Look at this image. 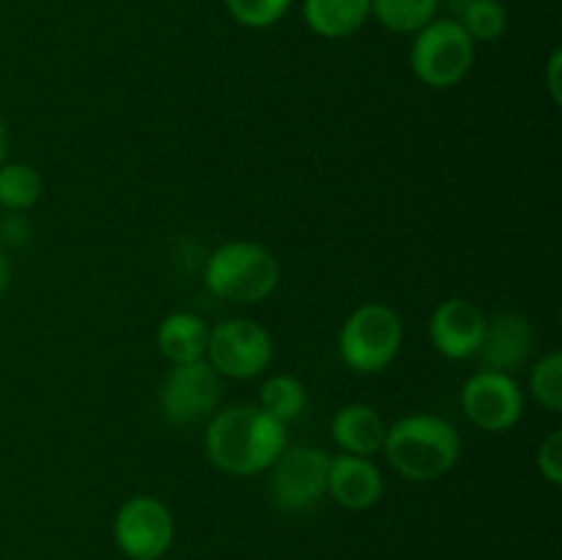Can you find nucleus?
<instances>
[{
    "instance_id": "obj_1",
    "label": "nucleus",
    "mask_w": 562,
    "mask_h": 560,
    "mask_svg": "<svg viewBox=\"0 0 562 560\" xmlns=\"http://www.w3.org/2000/svg\"><path fill=\"white\" fill-rule=\"evenodd\" d=\"M285 426L258 404H234L212 415L206 428V456L228 475H256L269 470L285 448Z\"/></svg>"
},
{
    "instance_id": "obj_2",
    "label": "nucleus",
    "mask_w": 562,
    "mask_h": 560,
    "mask_svg": "<svg viewBox=\"0 0 562 560\" xmlns=\"http://www.w3.org/2000/svg\"><path fill=\"white\" fill-rule=\"evenodd\" d=\"M382 453L401 478L428 483L448 475L459 464L461 437L445 417L412 412L387 426Z\"/></svg>"
},
{
    "instance_id": "obj_3",
    "label": "nucleus",
    "mask_w": 562,
    "mask_h": 560,
    "mask_svg": "<svg viewBox=\"0 0 562 560\" xmlns=\"http://www.w3.org/2000/svg\"><path fill=\"white\" fill-rule=\"evenodd\" d=\"M203 280L217 300L261 302L278 289L280 264L256 242H225L206 261Z\"/></svg>"
},
{
    "instance_id": "obj_4",
    "label": "nucleus",
    "mask_w": 562,
    "mask_h": 560,
    "mask_svg": "<svg viewBox=\"0 0 562 560\" xmlns=\"http://www.w3.org/2000/svg\"><path fill=\"white\" fill-rule=\"evenodd\" d=\"M409 64L428 88H453L475 64V42L456 20H431L415 33Z\"/></svg>"
},
{
    "instance_id": "obj_5",
    "label": "nucleus",
    "mask_w": 562,
    "mask_h": 560,
    "mask_svg": "<svg viewBox=\"0 0 562 560\" xmlns=\"http://www.w3.org/2000/svg\"><path fill=\"white\" fill-rule=\"evenodd\" d=\"M404 340V324L393 307L366 302L340 329V357L357 373H379L395 360Z\"/></svg>"
},
{
    "instance_id": "obj_6",
    "label": "nucleus",
    "mask_w": 562,
    "mask_h": 560,
    "mask_svg": "<svg viewBox=\"0 0 562 560\" xmlns=\"http://www.w3.org/2000/svg\"><path fill=\"white\" fill-rule=\"evenodd\" d=\"M274 357L272 335L252 318H225L209 329L206 362L231 379H256Z\"/></svg>"
},
{
    "instance_id": "obj_7",
    "label": "nucleus",
    "mask_w": 562,
    "mask_h": 560,
    "mask_svg": "<svg viewBox=\"0 0 562 560\" xmlns=\"http://www.w3.org/2000/svg\"><path fill=\"white\" fill-rule=\"evenodd\" d=\"M176 522L168 505L151 494H135L119 508L113 536L130 560H159L173 544Z\"/></svg>"
},
{
    "instance_id": "obj_8",
    "label": "nucleus",
    "mask_w": 562,
    "mask_h": 560,
    "mask_svg": "<svg viewBox=\"0 0 562 560\" xmlns=\"http://www.w3.org/2000/svg\"><path fill=\"white\" fill-rule=\"evenodd\" d=\"M269 470H272V500L280 511L300 514L313 508L327 494L329 453H324L322 448L285 445Z\"/></svg>"
},
{
    "instance_id": "obj_9",
    "label": "nucleus",
    "mask_w": 562,
    "mask_h": 560,
    "mask_svg": "<svg viewBox=\"0 0 562 560\" xmlns=\"http://www.w3.org/2000/svg\"><path fill=\"white\" fill-rule=\"evenodd\" d=\"M223 382L206 360L173 366L159 388V406L173 426H192L217 412Z\"/></svg>"
},
{
    "instance_id": "obj_10",
    "label": "nucleus",
    "mask_w": 562,
    "mask_h": 560,
    "mask_svg": "<svg viewBox=\"0 0 562 560\" xmlns=\"http://www.w3.org/2000/svg\"><path fill=\"white\" fill-rule=\"evenodd\" d=\"M461 410L483 432H508L525 415V393L503 371H475L461 388Z\"/></svg>"
},
{
    "instance_id": "obj_11",
    "label": "nucleus",
    "mask_w": 562,
    "mask_h": 560,
    "mask_svg": "<svg viewBox=\"0 0 562 560\" xmlns=\"http://www.w3.org/2000/svg\"><path fill=\"white\" fill-rule=\"evenodd\" d=\"M486 324L488 318L483 316L475 302L453 296V300H445L434 307L428 335H431V344L437 346L439 355H445L448 360H470L481 349Z\"/></svg>"
},
{
    "instance_id": "obj_12",
    "label": "nucleus",
    "mask_w": 562,
    "mask_h": 560,
    "mask_svg": "<svg viewBox=\"0 0 562 560\" xmlns=\"http://www.w3.org/2000/svg\"><path fill=\"white\" fill-rule=\"evenodd\" d=\"M532 349H536V329L530 318L521 313H499L494 322L486 324V335L475 357L488 371L510 373L530 360Z\"/></svg>"
},
{
    "instance_id": "obj_13",
    "label": "nucleus",
    "mask_w": 562,
    "mask_h": 560,
    "mask_svg": "<svg viewBox=\"0 0 562 560\" xmlns=\"http://www.w3.org/2000/svg\"><path fill=\"white\" fill-rule=\"evenodd\" d=\"M382 472L366 456H329L327 492L338 505L349 511H366L379 503L382 497Z\"/></svg>"
},
{
    "instance_id": "obj_14",
    "label": "nucleus",
    "mask_w": 562,
    "mask_h": 560,
    "mask_svg": "<svg viewBox=\"0 0 562 560\" xmlns=\"http://www.w3.org/2000/svg\"><path fill=\"white\" fill-rule=\"evenodd\" d=\"M387 437V423L373 406L368 404H349L335 412L333 417V439L340 448V453L366 456L371 459L379 453Z\"/></svg>"
},
{
    "instance_id": "obj_15",
    "label": "nucleus",
    "mask_w": 562,
    "mask_h": 560,
    "mask_svg": "<svg viewBox=\"0 0 562 560\" xmlns=\"http://www.w3.org/2000/svg\"><path fill=\"white\" fill-rule=\"evenodd\" d=\"M206 344L209 324L201 316H195V313H170V316L162 318L157 329L159 355L173 362V366L206 360Z\"/></svg>"
},
{
    "instance_id": "obj_16",
    "label": "nucleus",
    "mask_w": 562,
    "mask_h": 560,
    "mask_svg": "<svg viewBox=\"0 0 562 560\" xmlns=\"http://www.w3.org/2000/svg\"><path fill=\"white\" fill-rule=\"evenodd\" d=\"M371 16V0H305V22L316 36L346 38Z\"/></svg>"
},
{
    "instance_id": "obj_17",
    "label": "nucleus",
    "mask_w": 562,
    "mask_h": 560,
    "mask_svg": "<svg viewBox=\"0 0 562 560\" xmlns=\"http://www.w3.org/2000/svg\"><path fill=\"white\" fill-rule=\"evenodd\" d=\"M258 406H261L267 415H272L274 421H280L283 426H289L291 421L305 412L307 406V390L291 373H274L267 382L261 384V393H258Z\"/></svg>"
},
{
    "instance_id": "obj_18",
    "label": "nucleus",
    "mask_w": 562,
    "mask_h": 560,
    "mask_svg": "<svg viewBox=\"0 0 562 560\" xmlns=\"http://www.w3.org/2000/svg\"><path fill=\"white\" fill-rule=\"evenodd\" d=\"M437 11L439 0H371V14L393 33H417Z\"/></svg>"
},
{
    "instance_id": "obj_19",
    "label": "nucleus",
    "mask_w": 562,
    "mask_h": 560,
    "mask_svg": "<svg viewBox=\"0 0 562 560\" xmlns=\"http://www.w3.org/2000/svg\"><path fill=\"white\" fill-rule=\"evenodd\" d=\"M42 176L27 163L0 165V206L9 212H25L42 198Z\"/></svg>"
},
{
    "instance_id": "obj_20",
    "label": "nucleus",
    "mask_w": 562,
    "mask_h": 560,
    "mask_svg": "<svg viewBox=\"0 0 562 560\" xmlns=\"http://www.w3.org/2000/svg\"><path fill=\"white\" fill-rule=\"evenodd\" d=\"M456 22L470 33L472 42H494L508 27V11L499 0H467Z\"/></svg>"
},
{
    "instance_id": "obj_21",
    "label": "nucleus",
    "mask_w": 562,
    "mask_h": 560,
    "mask_svg": "<svg viewBox=\"0 0 562 560\" xmlns=\"http://www.w3.org/2000/svg\"><path fill=\"white\" fill-rule=\"evenodd\" d=\"M530 390L532 399L549 412L562 410V355L560 351H549L547 357L532 366L530 371Z\"/></svg>"
},
{
    "instance_id": "obj_22",
    "label": "nucleus",
    "mask_w": 562,
    "mask_h": 560,
    "mask_svg": "<svg viewBox=\"0 0 562 560\" xmlns=\"http://www.w3.org/2000/svg\"><path fill=\"white\" fill-rule=\"evenodd\" d=\"M225 9L239 25L269 27L285 16L291 0H225Z\"/></svg>"
},
{
    "instance_id": "obj_23",
    "label": "nucleus",
    "mask_w": 562,
    "mask_h": 560,
    "mask_svg": "<svg viewBox=\"0 0 562 560\" xmlns=\"http://www.w3.org/2000/svg\"><path fill=\"white\" fill-rule=\"evenodd\" d=\"M538 470L547 478L552 486H560L562 483V432L554 428L549 432V437L543 439L541 448H538Z\"/></svg>"
},
{
    "instance_id": "obj_24",
    "label": "nucleus",
    "mask_w": 562,
    "mask_h": 560,
    "mask_svg": "<svg viewBox=\"0 0 562 560\" xmlns=\"http://www.w3.org/2000/svg\"><path fill=\"white\" fill-rule=\"evenodd\" d=\"M560 66H562V49H554V53L549 55V66H547V88H549V97H552L554 104L562 102Z\"/></svg>"
},
{
    "instance_id": "obj_25",
    "label": "nucleus",
    "mask_w": 562,
    "mask_h": 560,
    "mask_svg": "<svg viewBox=\"0 0 562 560\" xmlns=\"http://www.w3.org/2000/svg\"><path fill=\"white\" fill-rule=\"evenodd\" d=\"M9 283H11V261L9 256H5L3 247H0V294H5Z\"/></svg>"
},
{
    "instance_id": "obj_26",
    "label": "nucleus",
    "mask_w": 562,
    "mask_h": 560,
    "mask_svg": "<svg viewBox=\"0 0 562 560\" xmlns=\"http://www.w3.org/2000/svg\"><path fill=\"white\" fill-rule=\"evenodd\" d=\"M9 157V126H5L3 115H0V165Z\"/></svg>"
}]
</instances>
